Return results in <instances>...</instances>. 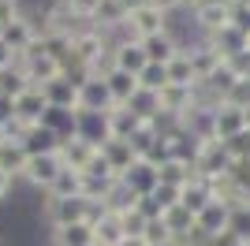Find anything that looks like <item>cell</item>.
I'll return each instance as SVG.
<instances>
[{"mask_svg": "<svg viewBox=\"0 0 250 246\" xmlns=\"http://www.w3.org/2000/svg\"><path fill=\"white\" fill-rule=\"evenodd\" d=\"M165 30H172V15L157 11L153 4H138V8L127 11V22L120 26L116 38H120V41H146V38L165 34Z\"/></svg>", "mask_w": 250, "mask_h": 246, "instance_id": "obj_1", "label": "cell"}, {"mask_svg": "<svg viewBox=\"0 0 250 246\" xmlns=\"http://www.w3.org/2000/svg\"><path fill=\"white\" fill-rule=\"evenodd\" d=\"M86 209H90V202H86L83 194H75V198H56V194H45V198H42V220H45L49 227L86 224Z\"/></svg>", "mask_w": 250, "mask_h": 246, "instance_id": "obj_2", "label": "cell"}, {"mask_svg": "<svg viewBox=\"0 0 250 246\" xmlns=\"http://www.w3.org/2000/svg\"><path fill=\"white\" fill-rule=\"evenodd\" d=\"M231 0H202L198 8H190V26L198 30V38H217L231 26Z\"/></svg>", "mask_w": 250, "mask_h": 246, "instance_id": "obj_3", "label": "cell"}, {"mask_svg": "<svg viewBox=\"0 0 250 246\" xmlns=\"http://www.w3.org/2000/svg\"><path fill=\"white\" fill-rule=\"evenodd\" d=\"M22 56H26V67H22V71H26V79H30L34 86H45V82H52V79L63 75V60L45 45L42 38L34 41V49L22 52Z\"/></svg>", "mask_w": 250, "mask_h": 246, "instance_id": "obj_4", "label": "cell"}, {"mask_svg": "<svg viewBox=\"0 0 250 246\" xmlns=\"http://www.w3.org/2000/svg\"><path fill=\"white\" fill-rule=\"evenodd\" d=\"M231 164H235V161L228 157V149H224L220 138H206V142H198V153H194V172H198V179L228 175Z\"/></svg>", "mask_w": 250, "mask_h": 246, "instance_id": "obj_5", "label": "cell"}, {"mask_svg": "<svg viewBox=\"0 0 250 246\" xmlns=\"http://www.w3.org/2000/svg\"><path fill=\"white\" fill-rule=\"evenodd\" d=\"M63 172V161H60V153H38V157H30L26 161V172H22V179L38 190V194H45L52 183H56V175Z\"/></svg>", "mask_w": 250, "mask_h": 246, "instance_id": "obj_6", "label": "cell"}, {"mask_svg": "<svg viewBox=\"0 0 250 246\" xmlns=\"http://www.w3.org/2000/svg\"><path fill=\"white\" fill-rule=\"evenodd\" d=\"M0 38L8 41V49H11V52H19V56H22V52H30V49H34V41L42 38V30H38V19L22 11L15 22H8V26L0 30Z\"/></svg>", "mask_w": 250, "mask_h": 246, "instance_id": "obj_7", "label": "cell"}, {"mask_svg": "<svg viewBox=\"0 0 250 246\" xmlns=\"http://www.w3.org/2000/svg\"><path fill=\"white\" fill-rule=\"evenodd\" d=\"M79 108H86V112H112L116 108L104 75H90V79L79 86Z\"/></svg>", "mask_w": 250, "mask_h": 246, "instance_id": "obj_8", "label": "cell"}, {"mask_svg": "<svg viewBox=\"0 0 250 246\" xmlns=\"http://www.w3.org/2000/svg\"><path fill=\"white\" fill-rule=\"evenodd\" d=\"M97 149L101 145H94V142H86V138H79V134H71V138H63L60 142V161H63V168H71V172H79L83 175L86 168H90V161L97 157Z\"/></svg>", "mask_w": 250, "mask_h": 246, "instance_id": "obj_9", "label": "cell"}, {"mask_svg": "<svg viewBox=\"0 0 250 246\" xmlns=\"http://www.w3.org/2000/svg\"><path fill=\"white\" fill-rule=\"evenodd\" d=\"M146 49H142V41H120L112 38V67L116 71H127V75H142V67H146Z\"/></svg>", "mask_w": 250, "mask_h": 246, "instance_id": "obj_10", "label": "cell"}, {"mask_svg": "<svg viewBox=\"0 0 250 246\" xmlns=\"http://www.w3.org/2000/svg\"><path fill=\"white\" fill-rule=\"evenodd\" d=\"M101 157H104V164L112 168L116 179H120V175H127V172L138 164V153L131 149V142H127V138H104V142H101Z\"/></svg>", "mask_w": 250, "mask_h": 246, "instance_id": "obj_11", "label": "cell"}, {"mask_svg": "<svg viewBox=\"0 0 250 246\" xmlns=\"http://www.w3.org/2000/svg\"><path fill=\"white\" fill-rule=\"evenodd\" d=\"M142 49H146V60L149 63H172L183 52V38H179L176 30H165V34H153V38L142 41Z\"/></svg>", "mask_w": 250, "mask_h": 246, "instance_id": "obj_12", "label": "cell"}, {"mask_svg": "<svg viewBox=\"0 0 250 246\" xmlns=\"http://www.w3.org/2000/svg\"><path fill=\"white\" fill-rule=\"evenodd\" d=\"M194 224H198V231L206 239H213V235H228V227H231V205H224V202H213L202 209L198 216H194Z\"/></svg>", "mask_w": 250, "mask_h": 246, "instance_id": "obj_13", "label": "cell"}, {"mask_svg": "<svg viewBox=\"0 0 250 246\" xmlns=\"http://www.w3.org/2000/svg\"><path fill=\"white\" fill-rule=\"evenodd\" d=\"M213 127H217L220 142L231 138V134H239V131H247V108H239V104H231V101L217 104L213 108Z\"/></svg>", "mask_w": 250, "mask_h": 246, "instance_id": "obj_14", "label": "cell"}, {"mask_svg": "<svg viewBox=\"0 0 250 246\" xmlns=\"http://www.w3.org/2000/svg\"><path fill=\"white\" fill-rule=\"evenodd\" d=\"M75 134L86 138V142L101 145L108 138V112H86V108H75Z\"/></svg>", "mask_w": 250, "mask_h": 246, "instance_id": "obj_15", "label": "cell"}, {"mask_svg": "<svg viewBox=\"0 0 250 246\" xmlns=\"http://www.w3.org/2000/svg\"><path fill=\"white\" fill-rule=\"evenodd\" d=\"M127 22V8L120 4V0H101L94 11V19H90V26L101 34H108V38H116L120 34V26Z\"/></svg>", "mask_w": 250, "mask_h": 246, "instance_id": "obj_16", "label": "cell"}, {"mask_svg": "<svg viewBox=\"0 0 250 246\" xmlns=\"http://www.w3.org/2000/svg\"><path fill=\"white\" fill-rule=\"evenodd\" d=\"M157 101H161V112L165 116H183L190 108V104H194V86H176V82H168L165 90L157 93Z\"/></svg>", "mask_w": 250, "mask_h": 246, "instance_id": "obj_17", "label": "cell"}, {"mask_svg": "<svg viewBox=\"0 0 250 246\" xmlns=\"http://www.w3.org/2000/svg\"><path fill=\"white\" fill-rule=\"evenodd\" d=\"M45 90V101H49V108H79V86H75L67 75H60V79H52L42 86Z\"/></svg>", "mask_w": 250, "mask_h": 246, "instance_id": "obj_18", "label": "cell"}, {"mask_svg": "<svg viewBox=\"0 0 250 246\" xmlns=\"http://www.w3.org/2000/svg\"><path fill=\"white\" fill-rule=\"evenodd\" d=\"M49 246H97V235L90 224H63L49 227Z\"/></svg>", "mask_w": 250, "mask_h": 246, "instance_id": "obj_19", "label": "cell"}, {"mask_svg": "<svg viewBox=\"0 0 250 246\" xmlns=\"http://www.w3.org/2000/svg\"><path fill=\"white\" fill-rule=\"evenodd\" d=\"M120 179H124V183L131 186L138 198H146V194H153V190H157V183H161V172H157V164L138 161L135 168H131L127 175H120Z\"/></svg>", "mask_w": 250, "mask_h": 246, "instance_id": "obj_20", "label": "cell"}, {"mask_svg": "<svg viewBox=\"0 0 250 246\" xmlns=\"http://www.w3.org/2000/svg\"><path fill=\"white\" fill-rule=\"evenodd\" d=\"M45 108H49V101H45V90H42V86H30L26 93L15 97V116L26 120V123H42Z\"/></svg>", "mask_w": 250, "mask_h": 246, "instance_id": "obj_21", "label": "cell"}, {"mask_svg": "<svg viewBox=\"0 0 250 246\" xmlns=\"http://www.w3.org/2000/svg\"><path fill=\"white\" fill-rule=\"evenodd\" d=\"M26 161H30V153L22 149V142H15V138H4V142H0V172H8L11 179H22Z\"/></svg>", "mask_w": 250, "mask_h": 246, "instance_id": "obj_22", "label": "cell"}, {"mask_svg": "<svg viewBox=\"0 0 250 246\" xmlns=\"http://www.w3.org/2000/svg\"><path fill=\"white\" fill-rule=\"evenodd\" d=\"M138 127H142V120L127 104H116L112 112H108V138H131Z\"/></svg>", "mask_w": 250, "mask_h": 246, "instance_id": "obj_23", "label": "cell"}, {"mask_svg": "<svg viewBox=\"0 0 250 246\" xmlns=\"http://www.w3.org/2000/svg\"><path fill=\"white\" fill-rule=\"evenodd\" d=\"M22 149H26L30 157H38V153H56V149H60V138H56V134H52L49 127L34 123V127H30V134L22 138Z\"/></svg>", "mask_w": 250, "mask_h": 246, "instance_id": "obj_24", "label": "cell"}, {"mask_svg": "<svg viewBox=\"0 0 250 246\" xmlns=\"http://www.w3.org/2000/svg\"><path fill=\"white\" fill-rule=\"evenodd\" d=\"M104 82H108V93H112V101L116 104H127L131 97L138 93V79L135 75H127V71H104Z\"/></svg>", "mask_w": 250, "mask_h": 246, "instance_id": "obj_25", "label": "cell"}, {"mask_svg": "<svg viewBox=\"0 0 250 246\" xmlns=\"http://www.w3.org/2000/svg\"><path fill=\"white\" fill-rule=\"evenodd\" d=\"M209 202H213V190H209V183H206V179H198V175H194V179L183 186V194H179V205H187L194 216H198Z\"/></svg>", "mask_w": 250, "mask_h": 246, "instance_id": "obj_26", "label": "cell"}, {"mask_svg": "<svg viewBox=\"0 0 250 246\" xmlns=\"http://www.w3.org/2000/svg\"><path fill=\"white\" fill-rule=\"evenodd\" d=\"M157 172H161V183H168V186H179V190H183V186H187L190 179L198 175L190 161H176V157H172V161H165L161 168H157Z\"/></svg>", "mask_w": 250, "mask_h": 246, "instance_id": "obj_27", "label": "cell"}, {"mask_svg": "<svg viewBox=\"0 0 250 246\" xmlns=\"http://www.w3.org/2000/svg\"><path fill=\"white\" fill-rule=\"evenodd\" d=\"M42 127H49V131L63 142V138H71V134H75V112H71V108H45Z\"/></svg>", "mask_w": 250, "mask_h": 246, "instance_id": "obj_28", "label": "cell"}, {"mask_svg": "<svg viewBox=\"0 0 250 246\" xmlns=\"http://www.w3.org/2000/svg\"><path fill=\"white\" fill-rule=\"evenodd\" d=\"M161 220L172 227V235H176V239H187L190 231H194V213H190L187 205H172V209H165Z\"/></svg>", "mask_w": 250, "mask_h": 246, "instance_id": "obj_29", "label": "cell"}, {"mask_svg": "<svg viewBox=\"0 0 250 246\" xmlns=\"http://www.w3.org/2000/svg\"><path fill=\"white\" fill-rule=\"evenodd\" d=\"M30 86H34V82L26 79V71H22V67H4V71H0V93H4V97H11V101H15L19 93H26Z\"/></svg>", "mask_w": 250, "mask_h": 246, "instance_id": "obj_30", "label": "cell"}, {"mask_svg": "<svg viewBox=\"0 0 250 246\" xmlns=\"http://www.w3.org/2000/svg\"><path fill=\"white\" fill-rule=\"evenodd\" d=\"M127 108H131L138 120H153V116H161V101H157V93L153 90H142V86H138V93L127 101Z\"/></svg>", "mask_w": 250, "mask_h": 246, "instance_id": "obj_31", "label": "cell"}, {"mask_svg": "<svg viewBox=\"0 0 250 246\" xmlns=\"http://www.w3.org/2000/svg\"><path fill=\"white\" fill-rule=\"evenodd\" d=\"M94 235H97V243H101V246H120V239H124L127 231H124V224H120V216L108 213L104 220H97V224H94Z\"/></svg>", "mask_w": 250, "mask_h": 246, "instance_id": "obj_32", "label": "cell"}, {"mask_svg": "<svg viewBox=\"0 0 250 246\" xmlns=\"http://www.w3.org/2000/svg\"><path fill=\"white\" fill-rule=\"evenodd\" d=\"M45 194H56V198H75V194H83V175L71 172V168H63V172L56 175V183H52Z\"/></svg>", "mask_w": 250, "mask_h": 246, "instance_id": "obj_33", "label": "cell"}, {"mask_svg": "<svg viewBox=\"0 0 250 246\" xmlns=\"http://www.w3.org/2000/svg\"><path fill=\"white\" fill-rule=\"evenodd\" d=\"M168 82H176V86H198V79H194V63H190L187 52H179L176 60L168 63Z\"/></svg>", "mask_w": 250, "mask_h": 246, "instance_id": "obj_34", "label": "cell"}, {"mask_svg": "<svg viewBox=\"0 0 250 246\" xmlns=\"http://www.w3.org/2000/svg\"><path fill=\"white\" fill-rule=\"evenodd\" d=\"M138 86H142V90L161 93V90L168 86V67H165V63H146V67H142V75H138Z\"/></svg>", "mask_w": 250, "mask_h": 246, "instance_id": "obj_35", "label": "cell"}, {"mask_svg": "<svg viewBox=\"0 0 250 246\" xmlns=\"http://www.w3.org/2000/svg\"><path fill=\"white\" fill-rule=\"evenodd\" d=\"M142 239H146L149 246H172V243H176V235H172V227H168L165 220H161V216H153V220L146 224Z\"/></svg>", "mask_w": 250, "mask_h": 246, "instance_id": "obj_36", "label": "cell"}, {"mask_svg": "<svg viewBox=\"0 0 250 246\" xmlns=\"http://www.w3.org/2000/svg\"><path fill=\"white\" fill-rule=\"evenodd\" d=\"M224 149H228L231 161H250V127L231 134V138H224Z\"/></svg>", "mask_w": 250, "mask_h": 246, "instance_id": "obj_37", "label": "cell"}, {"mask_svg": "<svg viewBox=\"0 0 250 246\" xmlns=\"http://www.w3.org/2000/svg\"><path fill=\"white\" fill-rule=\"evenodd\" d=\"M60 4H63L67 11H71V19H79V22H90L101 0H60Z\"/></svg>", "mask_w": 250, "mask_h": 246, "instance_id": "obj_38", "label": "cell"}, {"mask_svg": "<svg viewBox=\"0 0 250 246\" xmlns=\"http://www.w3.org/2000/svg\"><path fill=\"white\" fill-rule=\"evenodd\" d=\"M179 194H183V190H179V186H168V183H157V190L149 198H153L157 202V209H161V213H165V209H172V205H179Z\"/></svg>", "mask_w": 250, "mask_h": 246, "instance_id": "obj_39", "label": "cell"}, {"mask_svg": "<svg viewBox=\"0 0 250 246\" xmlns=\"http://www.w3.org/2000/svg\"><path fill=\"white\" fill-rule=\"evenodd\" d=\"M22 15V0H0V30Z\"/></svg>", "mask_w": 250, "mask_h": 246, "instance_id": "obj_40", "label": "cell"}, {"mask_svg": "<svg viewBox=\"0 0 250 246\" xmlns=\"http://www.w3.org/2000/svg\"><path fill=\"white\" fill-rule=\"evenodd\" d=\"M11 120H15V101L0 93V131H4V127H8Z\"/></svg>", "mask_w": 250, "mask_h": 246, "instance_id": "obj_41", "label": "cell"}, {"mask_svg": "<svg viewBox=\"0 0 250 246\" xmlns=\"http://www.w3.org/2000/svg\"><path fill=\"white\" fill-rule=\"evenodd\" d=\"M146 4H153L157 11H165V15H176V11H183V4L179 0H146Z\"/></svg>", "mask_w": 250, "mask_h": 246, "instance_id": "obj_42", "label": "cell"}, {"mask_svg": "<svg viewBox=\"0 0 250 246\" xmlns=\"http://www.w3.org/2000/svg\"><path fill=\"white\" fill-rule=\"evenodd\" d=\"M11 190H15V179H11L8 172H0V205L11 198Z\"/></svg>", "mask_w": 250, "mask_h": 246, "instance_id": "obj_43", "label": "cell"}, {"mask_svg": "<svg viewBox=\"0 0 250 246\" xmlns=\"http://www.w3.org/2000/svg\"><path fill=\"white\" fill-rule=\"evenodd\" d=\"M11 56H15V52L8 49V41L0 38V67H8V63H11Z\"/></svg>", "mask_w": 250, "mask_h": 246, "instance_id": "obj_44", "label": "cell"}, {"mask_svg": "<svg viewBox=\"0 0 250 246\" xmlns=\"http://www.w3.org/2000/svg\"><path fill=\"white\" fill-rule=\"evenodd\" d=\"M120 246H149V243L142 235H124V239H120Z\"/></svg>", "mask_w": 250, "mask_h": 246, "instance_id": "obj_45", "label": "cell"}, {"mask_svg": "<svg viewBox=\"0 0 250 246\" xmlns=\"http://www.w3.org/2000/svg\"><path fill=\"white\" fill-rule=\"evenodd\" d=\"M231 8L235 11H250V0H231Z\"/></svg>", "mask_w": 250, "mask_h": 246, "instance_id": "obj_46", "label": "cell"}, {"mask_svg": "<svg viewBox=\"0 0 250 246\" xmlns=\"http://www.w3.org/2000/svg\"><path fill=\"white\" fill-rule=\"evenodd\" d=\"M179 4H183V11H190V8H198L202 0H179Z\"/></svg>", "mask_w": 250, "mask_h": 246, "instance_id": "obj_47", "label": "cell"}, {"mask_svg": "<svg viewBox=\"0 0 250 246\" xmlns=\"http://www.w3.org/2000/svg\"><path fill=\"white\" fill-rule=\"evenodd\" d=\"M247 49H250V34H247Z\"/></svg>", "mask_w": 250, "mask_h": 246, "instance_id": "obj_48", "label": "cell"}, {"mask_svg": "<svg viewBox=\"0 0 250 246\" xmlns=\"http://www.w3.org/2000/svg\"><path fill=\"white\" fill-rule=\"evenodd\" d=\"M0 142H4V134H0Z\"/></svg>", "mask_w": 250, "mask_h": 246, "instance_id": "obj_49", "label": "cell"}, {"mask_svg": "<svg viewBox=\"0 0 250 246\" xmlns=\"http://www.w3.org/2000/svg\"><path fill=\"white\" fill-rule=\"evenodd\" d=\"M0 71H4V67H0Z\"/></svg>", "mask_w": 250, "mask_h": 246, "instance_id": "obj_50", "label": "cell"}]
</instances>
